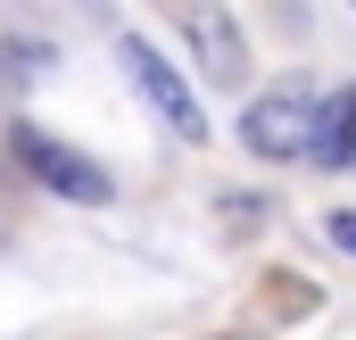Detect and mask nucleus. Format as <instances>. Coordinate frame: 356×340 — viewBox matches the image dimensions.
Segmentation results:
<instances>
[{
    "mask_svg": "<svg viewBox=\"0 0 356 340\" xmlns=\"http://www.w3.org/2000/svg\"><path fill=\"white\" fill-rule=\"evenodd\" d=\"M8 141H17V167L33 174L50 199H75V208H99V199H116L108 167H99V158H83V150H67L58 133H42V125H17Z\"/></svg>",
    "mask_w": 356,
    "mask_h": 340,
    "instance_id": "1",
    "label": "nucleus"
},
{
    "mask_svg": "<svg viewBox=\"0 0 356 340\" xmlns=\"http://www.w3.org/2000/svg\"><path fill=\"white\" fill-rule=\"evenodd\" d=\"M315 91L307 84H273V91H257L249 108H241V141L257 150V158H307L315 150Z\"/></svg>",
    "mask_w": 356,
    "mask_h": 340,
    "instance_id": "2",
    "label": "nucleus"
},
{
    "mask_svg": "<svg viewBox=\"0 0 356 340\" xmlns=\"http://www.w3.org/2000/svg\"><path fill=\"white\" fill-rule=\"evenodd\" d=\"M116 59H124V75L141 84V100L166 116V133H175V141H207V108H199V91L182 84V67H166V50H158V42L124 33V42H116Z\"/></svg>",
    "mask_w": 356,
    "mask_h": 340,
    "instance_id": "3",
    "label": "nucleus"
},
{
    "mask_svg": "<svg viewBox=\"0 0 356 340\" xmlns=\"http://www.w3.org/2000/svg\"><path fill=\"white\" fill-rule=\"evenodd\" d=\"M182 33H191V59H199V75L224 91L249 84V42H241V25L224 17V8H191L182 17Z\"/></svg>",
    "mask_w": 356,
    "mask_h": 340,
    "instance_id": "4",
    "label": "nucleus"
},
{
    "mask_svg": "<svg viewBox=\"0 0 356 340\" xmlns=\"http://www.w3.org/2000/svg\"><path fill=\"white\" fill-rule=\"evenodd\" d=\"M315 167H356V84L332 91L323 108H315V150H307Z\"/></svg>",
    "mask_w": 356,
    "mask_h": 340,
    "instance_id": "5",
    "label": "nucleus"
},
{
    "mask_svg": "<svg viewBox=\"0 0 356 340\" xmlns=\"http://www.w3.org/2000/svg\"><path fill=\"white\" fill-rule=\"evenodd\" d=\"M0 67H8V75H42V67H50V50H42V42H8V50H0Z\"/></svg>",
    "mask_w": 356,
    "mask_h": 340,
    "instance_id": "6",
    "label": "nucleus"
},
{
    "mask_svg": "<svg viewBox=\"0 0 356 340\" xmlns=\"http://www.w3.org/2000/svg\"><path fill=\"white\" fill-rule=\"evenodd\" d=\"M323 233H332V249L356 257V208H332V216H323Z\"/></svg>",
    "mask_w": 356,
    "mask_h": 340,
    "instance_id": "7",
    "label": "nucleus"
}]
</instances>
